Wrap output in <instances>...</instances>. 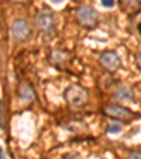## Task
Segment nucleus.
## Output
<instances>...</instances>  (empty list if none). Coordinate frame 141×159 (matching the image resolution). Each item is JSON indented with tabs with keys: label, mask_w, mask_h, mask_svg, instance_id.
Masks as SVG:
<instances>
[{
	"label": "nucleus",
	"mask_w": 141,
	"mask_h": 159,
	"mask_svg": "<svg viewBox=\"0 0 141 159\" xmlns=\"http://www.w3.org/2000/svg\"><path fill=\"white\" fill-rule=\"evenodd\" d=\"M64 98L72 105H83L88 100V92L80 85H70L65 90Z\"/></svg>",
	"instance_id": "obj_1"
},
{
	"label": "nucleus",
	"mask_w": 141,
	"mask_h": 159,
	"mask_svg": "<svg viewBox=\"0 0 141 159\" xmlns=\"http://www.w3.org/2000/svg\"><path fill=\"white\" fill-rule=\"evenodd\" d=\"M76 17L79 20V23L82 26H93L96 24V20H98V13L93 7L90 6H80L76 11Z\"/></svg>",
	"instance_id": "obj_2"
},
{
	"label": "nucleus",
	"mask_w": 141,
	"mask_h": 159,
	"mask_svg": "<svg viewBox=\"0 0 141 159\" xmlns=\"http://www.w3.org/2000/svg\"><path fill=\"white\" fill-rule=\"evenodd\" d=\"M100 63L103 64V67L110 70V71H116L120 67V58L114 51H105L100 55Z\"/></svg>",
	"instance_id": "obj_3"
},
{
	"label": "nucleus",
	"mask_w": 141,
	"mask_h": 159,
	"mask_svg": "<svg viewBox=\"0 0 141 159\" xmlns=\"http://www.w3.org/2000/svg\"><path fill=\"white\" fill-rule=\"evenodd\" d=\"M11 31L14 34V37L18 40L26 39L28 34H30V29H28V24L24 21V20H16L11 26Z\"/></svg>",
	"instance_id": "obj_4"
},
{
	"label": "nucleus",
	"mask_w": 141,
	"mask_h": 159,
	"mask_svg": "<svg viewBox=\"0 0 141 159\" xmlns=\"http://www.w3.org/2000/svg\"><path fill=\"white\" fill-rule=\"evenodd\" d=\"M35 24L41 30H48L54 24V17L49 11H41L35 17Z\"/></svg>",
	"instance_id": "obj_5"
},
{
	"label": "nucleus",
	"mask_w": 141,
	"mask_h": 159,
	"mask_svg": "<svg viewBox=\"0 0 141 159\" xmlns=\"http://www.w3.org/2000/svg\"><path fill=\"white\" fill-rule=\"evenodd\" d=\"M106 114H109L113 118H121V119L128 118L130 115H133V112L130 110H127V108H124L121 105H110V107H107Z\"/></svg>",
	"instance_id": "obj_6"
},
{
	"label": "nucleus",
	"mask_w": 141,
	"mask_h": 159,
	"mask_svg": "<svg viewBox=\"0 0 141 159\" xmlns=\"http://www.w3.org/2000/svg\"><path fill=\"white\" fill-rule=\"evenodd\" d=\"M18 95L26 101H31L34 98V91L28 84H21L20 88H18Z\"/></svg>",
	"instance_id": "obj_7"
},
{
	"label": "nucleus",
	"mask_w": 141,
	"mask_h": 159,
	"mask_svg": "<svg viewBox=\"0 0 141 159\" xmlns=\"http://www.w3.org/2000/svg\"><path fill=\"white\" fill-rule=\"evenodd\" d=\"M114 97H116V98H119V100H127V101H130V100H133V98H134V97H133V94H131V91H130L128 88H124V87L119 88V90L116 91Z\"/></svg>",
	"instance_id": "obj_8"
},
{
	"label": "nucleus",
	"mask_w": 141,
	"mask_h": 159,
	"mask_svg": "<svg viewBox=\"0 0 141 159\" xmlns=\"http://www.w3.org/2000/svg\"><path fill=\"white\" fill-rule=\"evenodd\" d=\"M106 131H107L109 134H117V132L121 131V125H120V124H110V125H107Z\"/></svg>",
	"instance_id": "obj_9"
},
{
	"label": "nucleus",
	"mask_w": 141,
	"mask_h": 159,
	"mask_svg": "<svg viewBox=\"0 0 141 159\" xmlns=\"http://www.w3.org/2000/svg\"><path fill=\"white\" fill-rule=\"evenodd\" d=\"M130 159H141V151H131L128 154Z\"/></svg>",
	"instance_id": "obj_10"
},
{
	"label": "nucleus",
	"mask_w": 141,
	"mask_h": 159,
	"mask_svg": "<svg viewBox=\"0 0 141 159\" xmlns=\"http://www.w3.org/2000/svg\"><path fill=\"white\" fill-rule=\"evenodd\" d=\"M116 4L114 0H102V6L103 7H113Z\"/></svg>",
	"instance_id": "obj_11"
},
{
	"label": "nucleus",
	"mask_w": 141,
	"mask_h": 159,
	"mask_svg": "<svg viewBox=\"0 0 141 159\" xmlns=\"http://www.w3.org/2000/svg\"><path fill=\"white\" fill-rule=\"evenodd\" d=\"M136 61H137V65H138V68L141 70V54H137V57H136Z\"/></svg>",
	"instance_id": "obj_12"
},
{
	"label": "nucleus",
	"mask_w": 141,
	"mask_h": 159,
	"mask_svg": "<svg viewBox=\"0 0 141 159\" xmlns=\"http://www.w3.org/2000/svg\"><path fill=\"white\" fill-rule=\"evenodd\" d=\"M0 156H1V159H6V156H4V151H3V149L0 151Z\"/></svg>",
	"instance_id": "obj_13"
},
{
	"label": "nucleus",
	"mask_w": 141,
	"mask_h": 159,
	"mask_svg": "<svg viewBox=\"0 0 141 159\" xmlns=\"http://www.w3.org/2000/svg\"><path fill=\"white\" fill-rule=\"evenodd\" d=\"M138 31H140V33H141V23H140V24H138Z\"/></svg>",
	"instance_id": "obj_14"
}]
</instances>
